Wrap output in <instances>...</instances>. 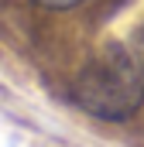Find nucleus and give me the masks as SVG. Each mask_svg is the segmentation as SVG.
Wrapping results in <instances>:
<instances>
[{"mask_svg":"<svg viewBox=\"0 0 144 147\" xmlns=\"http://www.w3.org/2000/svg\"><path fill=\"white\" fill-rule=\"evenodd\" d=\"M72 103L82 113L124 123L144 103V45L107 41L72 79Z\"/></svg>","mask_w":144,"mask_h":147,"instance_id":"1","label":"nucleus"},{"mask_svg":"<svg viewBox=\"0 0 144 147\" xmlns=\"http://www.w3.org/2000/svg\"><path fill=\"white\" fill-rule=\"evenodd\" d=\"M35 3L45 7V10H75V7H82L89 0H35Z\"/></svg>","mask_w":144,"mask_h":147,"instance_id":"2","label":"nucleus"}]
</instances>
